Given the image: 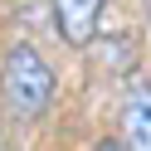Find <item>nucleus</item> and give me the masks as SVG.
<instances>
[{"label": "nucleus", "instance_id": "2", "mask_svg": "<svg viewBox=\"0 0 151 151\" xmlns=\"http://www.w3.org/2000/svg\"><path fill=\"white\" fill-rule=\"evenodd\" d=\"M54 24L68 49H88L102 24V0H54Z\"/></svg>", "mask_w": 151, "mask_h": 151}, {"label": "nucleus", "instance_id": "3", "mask_svg": "<svg viewBox=\"0 0 151 151\" xmlns=\"http://www.w3.org/2000/svg\"><path fill=\"white\" fill-rule=\"evenodd\" d=\"M122 141L127 151H151V83H132L122 102Z\"/></svg>", "mask_w": 151, "mask_h": 151}, {"label": "nucleus", "instance_id": "1", "mask_svg": "<svg viewBox=\"0 0 151 151\" xmlns=\"http://www.w3.org/2000/svg\"><path fill=\"white\" fill-rule=\"evenodd\" d=\"M0 93L15 117H39L54 98V68L34 44H10L5 63H0Z\"/></svg>", "mask_w": 151, "mask_h": 151}, {"label": "nucleus", "instance_id": "4", "mask_svg": "<svg viewBox=\"0 0 151 151\" xmlns=\"http://www.w3.org/2000/svg\"><path fill=\"white\" fill-rule=\"evenodd\" d=\"M98 151H127V141H102Z\"/></svg>", "mask_w": 151, "mask_h": 151}]
</instances>
